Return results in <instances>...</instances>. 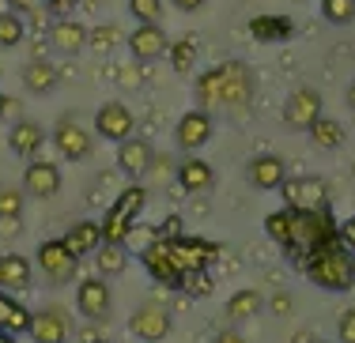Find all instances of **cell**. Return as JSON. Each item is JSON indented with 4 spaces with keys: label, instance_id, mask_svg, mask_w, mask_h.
<instances>
[{
    "label": "cell",
    "instance_id": "obj_1",
    "mask_svg": "<svg viewBox=\"0 0 355 343\" xmlns=\"http://www.w3.org/2000/svg\"><path fill=\"white\" fill-rule=\"evenodd\" d=\"M216 257H219L216 241L185 238V234H178V238H155L151 245L140 249V261H144V268H148V275L155 283H163V287H178L189 272L208 268Z\"/></svg>",
    "mask_w": 355,
    "mask_h": 343
},
{
    "label": "cell",
    "instance_id": "obj_2",
    "mask_svg": "<svg viewBox=\"0 0 355 343\" xmlns=\"http://www.w3.org/2000/svg\"><path fill=\"white\" fill-rule=\"evenodd\" d=\"M336 238H340V227H336L329 207H318V212H295V207H287V227H284L280 249L299 268L306 257H314L318 249L333 245Z\"/></svg>",
    "mask_w": 355,
    "mask_h": 343
},
{
    "label": "cell",
    "instance_id": "obj_3",
    "mask_svg": "<svg viewBox=\"0 0 355 343\" xmlns=\"http://www.w3.org/2000/svg\"><path fill=\"white\" fill-rule=\"evenodd\" d=\"M302 275H306L314 287L321 290H333V295H344V290L355 287V253L344 245L340 238L333 245L318 249L314 257L302 261Z\"/></svg>",
    "mask_w": 355,
    "mask_h": 343
},
{
    "label": "cell",
    "instance_id": "obj_4",
    "mask_svg": "<svg viewBox=\"0 0 355 343\" xmlns=\"http://www.w3.org/2000/svg\"><path fill=\"white\" fill-rule=\"evenodd\" d=\"M35 264L42 268L49 287H69V283H76V275H80V257L64 245V238L42 241L38 253H35Z\"/></svg>",
    "mask_w": 355,
    "mask_h": 343
},
{
    "label": "cell",
    "instance_id": "obj_5",
    "mask_svg": "<svg viewBox=\"0 0 355 343\" xmlns=\"http://www.w3.org/2000/svg\"><path fill=\"white\" fill-rule=\"evenodd\" d=\"M216 83H219V110H246L253 98V72L242 61H223L216 64Z\"/></svg>",
    "mask_w": 355,
    "mask_h": 343
},
{
    "label": "cell",
    "instance_id": "obj_6",
    "mask_svg": "<svg viewBox=\"0 0 355 343\" xmlns=\"http://www.w3.org/2000/svg\"><path fill=\"white\" fill-rule=\"evenodd\" d=\"M53 147L61 151V158H69V163H83V158H91V151H95V132L83 129L72 113H64L53 129Z\"/></svg>",
    "mask_w": 355,
    "mask_h": 343
},
{
    "label": "cell",
    "instance_id": "obj_7",
    "mask_svg": "<svg viewBox=\"0 0 355 343\" xmlns=\"http://www.w3.org/2000/svg\"><path fill=\"white\" fill-rule=\"evenodd\" d=\"M76 309H80L83 321H106L114 313V290L103 275H91V279L76 283Z\"/></svg>",
    "mask_w": 355,
    "mask_h": 343
},
{
    "label": "cell",
    "instance_id": "obj_8",
    "mask_svg": "<svg viewBox=\"0 0 355 343\" xmlns=\"http://www.w3.org/2000/svg\"><path fill=\"white\" fill-rule=\"evenodd\" d=\"M171 328H174V317H171V309L159 306V302H144V306L132 309V317H129V332L137 340H144V343L166 340Z\"/></svg>",
    "mask_w": 355,
    "mask_h": 343
},
{
    "label": "cell",
    "instance_id": "obj_9",
    "mask_svg": "<svg viewBox=\"0 0 355 343\" xmlns=\"http://www.w3.org/2000/svg\"><path fill=\"white\" fill-rule=\"evenodd\" d=\"M280 196H284V207H295V212L329 207V185L321 178H284Z\"/></svg>",
    "mask_w": 355,
    "mask_h": 343
},
{
    "label": "cell",
    "instance_id": "obj_10",
    "mask_svg": "<svg viewBox=\"0 0 355 343\" xmlns=\"http://www.w3.org/2000/svg\"><path fill=\"white\" fill-rule=\"evenodd\" d=\"M132 132H137V117L125 102H103L95 110V136L98 140H110V144H121V140H129Z\"/></svg>",
    "mask_w": 355,
    "mask_h": 343
},
{
    "label": "cell",
    "instance_id": "obj_11",
    "mask_svg": "<svg viewBox=\"0 0 355 343\" xmlns=\"http://www.w3.org/2000/svg\"><path fill=\"white\" fill-rule=\"evenodd\" d=\"M27 336L35 343H69L72 340V317L61 306H46L38 313H31Z\"/></svg>",
    "mask_w": 355,
    "mask_h": 343
},
{
    "label": "cell",
    "instance_id": "obj_12",
    "mask_svg": "<svg viewBox=\"0 0 355 343\" xmlns=\"http://www.w3.org/2000/svg\"><path fill=\"white\" fill-rule=\"evenodd\" d=\"M321 117V91L318 87H295L284 102V124L295 132H306Z\"/></svg>",
    "mask_w": 355,
    "mask_h": 343
},
{
    "label": "cell",
    "instance_id": "obj_13",
    "mask_svg": "<svg viewBox=\"0 0 355 343\" xmlns=\"http://www.w3.org/2000/svg\"><path fill=\"white\" fill-rule=\"evenodd\" d=\"M129 53L137 64H155L166 57V46H171V38H166V30L159 27V23H137V30H132L129 38Z\"/></svg>",
    "mask_w": 355,
    "mask_h": 343
},
{
    "label": "cell",
    "instance_id": "obj_14",
    "mask_svg": "<svg viewBox=\"0 0 355 343\" xmlns=\"http://www.w3.org/2000/svg\"><path fill=\"white\" fill-rule=\"evenodd\" d=\"M212 132H216L212 113L197 106V110H189V113L178 117V124H174V144L182 147V151H197V147H205L208 140H212Z\"/></svg>",
    "mask_w": 355,
    "mask_h": 343
},
{
    "label": "cell",
    "instance_id": "obj_15",
    "mask_svg": "<svg viewBox=\"0 0 355 343\" xmlns=\"http://www.w3.org/2000/svg\"><path fill=\"white\" fill-rule=\"evenodd\" d=\"M23 192L35 200H53L61 192V170L53 163H42V158H31L27 170H23Z\"/></svg>",
    "mask_w": 355,
    "mask_h": 343
},
{
    "label": "cell",
    "instance_id": "obj_16",
    "mask_svg": "<svg viewBox=\"0 0 355 343\" xmlns=\"http://www.w3.org/2000/svg\"><path fill=\"white\" fill-rule=\"evenodd\" d=\"M284 178H287V166L280 155H253L246 166V181L261 192H276L284 185Z\"/></svg>",
    "mask_w": 355,
    "mask_h": 343
},
{
    "label": "cell",
    "instance_id": "obj_17",
    "mask_svg": "<svg viewBox=\"0 0 355 343\" xmlns=\"http://www.w3.org/2000/svg\"><path fill=\"white\" fill-rule=\"evenodd\" d=\"M151 158H155V147L140 136H129L117 144V170L129 174V178H144L151 170Z\"/></svg>",
    "mask_w": 355,
    "mask_h": 343
},
{
    "label": "cell",
    "instance_id": "obj_18",
    "mask_svg": "<svg viewBox=\"0 0 355 343\" xmlns=\"http://www.w3.org/2000/svg\"><path fill=\"white\" fill-rule=\"evenodd\" d=\"M42 144H46V129H42L38 121H31V117H19V121L8 129V147L19 158H35L42 151Z\"/></svg>",
    "mask_w": 355,
    "mask_h": 343
},
{
    "label": "cell",
    "instance_id": "obj_19",
    "mask_svg": "<svg viewBox=\"0 0 355 343\" xmlns=\"http://www.w3.org/2000/svg\"><path fill=\"white\" fill-rule=\"evenodd\" d=\"M49 46H53V53L61 57H76L87 49V27L76 19H57L53 27H49Z\"/></svg>",
    "mask_w": 355,
    "mask_h": 343
},
{
    "label": "cell",
    "instance_id": "obj_20",
    "mask_svg": "<svg viewBox=\"0 0 355 343\" xmlns=\"http://www.w3.org/2000/svg\"><path fill=\"white\" fill-rule=\"evenodd\" d=\"M178 185H182L185 192H208L216 185V170L205 163V158L189 155L178 163Z\"/></svg>",
    "mask_w": 355,
    "mask_h": 343
},
{
    "label": "cell",
    "instance_id": "obj_21",
    "mask_svg": "<svg viewBox=\"0 0 355 343\" xmlns=\"http://www.w3.org/2000/svg\"><path fill=\"white\" fill-rule=\"evenodd\" d=\"M57 83H61V72H57L53 61H46V57H35V61L23 64V87H27L31 95H49Z\"/></svg>",
    "mask_w": 355,
    "mask_h": 343
},
{
    "label": "cell",
    "instance_id": "obj_22",
    "mask_svg": "<svg viewBox=\"0 0 355 343\" xmlns=\"http://www.w3.org/2000/svg\"><path fill=\"white\" fill-rule=\"evenodd\" d=\"M64 245H69L72 253L83 261V257H91L98 245H103V227H98V223H91V219L72 223L69 234H64Z\"/></svg>",
    "mask_w": 355,
    "mask_h": 343
},
{
    "label": "cell",
    "instance_id": "obj_23",
    "mask_svg": "<svg viewBox=\"0 0 355 343\" xmlns=\"http://www.w3.org/2000/svg\"><path fill=\"white\" fill-rule=\"evenodd\" d=\"M31 261L19 253H4L0 257V290H27L31 287Z\"/></svg>",
    "mask_w": 355,
    "mask_h": 343
},
{
    "label": "cell",
    "instance_id": "obj_24",
    "mask_svg": "<svg viewBox=\"0 0 355 343\" xmlns=\"http://www.w3.org/2000/svg\"><path fill=\"white\" fill-rule=\"evenodd\" d=\"M91 257H95V268H98L103 279H117V275L129 268V249H125L121 241H103Z\"/></svg>",
    "mask_w": 355,
    "mask_h": 343
},
{
    "label": "cell",
    "instance_id": "obj_25",
    "mask_svg": "<svg viewBox=\"0 0 355 343\" xmlns=\"http://www.w3.org/2000/svg\"><path fill=\"white\" fill-rule=\"evenodd\" d=\"M250 35L257 41H287L295 35V23L287 19V15H253Z\"/></svg>",
    "mask_w": 355,
    "mask_h": 343
},
{
    "label": "cell",
    "instance_id": "obj_26",
    "mask_svg": "<svg viewBox=\"0 0 355 343\" xmlns=\"http://www.w3.org/2000/svg\"><path fill=\"white\" fill-rule=\"evenodd\" d=\"M27 324H31V309L19 298H12V290H0V328L19 336V332H27Z\"/></svg>",
    "mask_w": 355,
    "mask_h": 343
},
{
    "label": "cell",
    "instance_id": "obj_27",
    "mask_svg": "<svg viewBox=\"0 0 355 343\" xmlns=\"http://www.w3.org/2000/svg\"><path fill=\"white\" fill-rule=\"evenodd\" d=\"M261 309H265V295L253 290V287L234 290V295L227 298V317H231V321H250V317L261 313Z\"/></svg>",
    "mask_w": 355,
    "mask_h": 343
},
{
    "label": "cell",
    "instance_id": "obj_28",
    "mask_svg": "<svg viewBox=\"0 0 355 343\" xmlns=\"http://www.w3.org/2000/svg\"><path fill=\"white\" fill-rule=\"evenodd\" d=\"M306 132H310V140H314V147H321V151H336V147L344 144V129H340V121H333V117H325V113H321Z\"/></svg>",
    "mask_w": 355,
    "mask_h": 343
},
{
    "label": "cell",
    "instance_id": "obj_29",
    "mask_svg": "<svg viewBox=\"0 0 355 343\" xmlns=\"http://www.w3.org/2000/svg\"><path fill=\"white\" fill-rule=\"evenodd\" d=\"M23 38H27V23H23L19 12H0V49H15L23 46Z\"/></svg>",
    "mask_w": 355,
    "mask_h": 343
},
{
    "label": "cell",
    "instance_id": "obj_30",
    "mask_svg": "<svg viewBox=\"0 0 355 343\" xmlns=\"http://www.w3.org/2000/svg\"><path fill=\"white\" fill-rule=\"evenodd\" d=\"M132 215H125V212H117L114 204L106 207V219L98 223V227H103V241H121L125 245V238H129V227H132Z\"/></svg>",
    "mask_w": 355,
    "mask_h": 343
},
{
    "label": "cell",
    "instance_id": "obj_31",
    "mask_svg": "<svg viewBox=\"0 0 355 343\" xmlns=\"http://www.w3.org/2000/svg\"><path fill=\"white\" fill-rule=\"evenodd\" d=\"M321 15L333 27H348L355 23V0H321Z\"/></svg>",
    "mask_w": 355,
    "mask_h": 343
},
{
    "label": "cell",
    "instance_id": "obj_32",
    "mask_svg": "<svg viewBox=\"0 0 355 343\" xmlns=\"http://www.w3.org/2000/svg\"><path fill=\"white\" fill-rule=\"evenodd\" d=\"M117 41H121V30H117L114 23H103V27L87 30V49H95V53H110Z\"/></svg>",
    "mask_w": 355,
    "mask_h": 343
},
{
    "label": "cell",
    "instance_id": "obj_33",
    "mask_svg": "<svg viewBox=\"0 0 355 343\" xmlns=\"http://www.w3.org/2000/svg\"><path fill=\"white\" fill-rule=\"evenodd\" d=\"M166 53H171L174 72H189L193 61H197V41H193V38H182V41H174V46H166Z\"/></svg>",
    "mask_w": 355,
    "mask_h": 343
},
{
    "label": "cell",
    "instance_id": "obj_34",
    "mask_svg": "<svg viewBox=\"0 0 355 343\" xmlns=\"http://www.w3.org/2000/svg\"><path fill=\"white\" fill-rule=\"evenodd\" d=\"M144 204H148V189H140V185L121 189V192H117V200H114V207H117V212L132 215V219H137V212H140Z\"/></svg>",
    "mask_w": 355,
    "mask_h": 343
},
{
    "label": "cell",
    "instance_id": "obj_35",
    "mask_svg": "<svg viewBox=\"0 0 355 343\" xmlns=\"http://www.w3.org/2000/svg\"><path fill=\"white\" fill-rule=\"evenodd\" d=\"M19 215H23V189L4 185V189H0V219H4V223H15Z\"/></svg>",
    "mask_w": 355,
    "mask_h": 343
},
{
    "label": "cell",
    "instance_id": "obj_36",
    "mask_svg": "<svg viewBox=\"0 0 355 343\" xmlns=\"http://www.w3.org/2000/svg\"><path fill=\"white\" fill-rule=\"evenodd\" d=\"M178 287H182L185 295H193V298H205L208 290H212V275H208V268H197V272H189Z\"/></svg>",
    "mask_w": 355,
    "mask_h": 343
},
{
    "label": "cell",
    "instance_id": "obj_37",
    "mask_svg": "<svg viewBox=\"0 0 355 343\" xmlns=\"http://www.w3.org/2000/svg\"><path fill=\"white\" fill-rule=\"evenodd\" d=\"M129 12L137 23H159L163 19V0H129Z\"/></svg>",
    "mask_w": 355,
    "mask_h": 343
},
{
    "label": "cell",
    "instance_id": "obj_38",
    "mask_svg": "<svg viewBox=\"0 0 355 343\" xmlns=\"http://www.w3.org/2000/svg\"><path fill=\"white\" fill-rule=\"evenodd\" d=\"M336 340L340 343H355V309H344L336 321Z\"/></svg>",
    "mask_w": 355,
    "mask_h": 343
},
{
    "label": "cell",
    "instance_id": "obj_39",
    "mask_svg": "<svg viewBox=\"0 0 355 343\" xmlns=\"http://www.w3.org/2000/svg\"><path fill=\"white\" fill-rule=\"evenodd\" d=\"M129 238L144 249V245H151V241L159 238V227H137V223H132V227H129ZM129 238H125V241H129Z\"/></svg>",
    "mask_w": 355,
    "mask_h": 343
},
{
    "label": "cell",
    "instance_id": "obj_40",
    "mask_svg": "<svg viewBox=\"0 0 355 343\" xmlns=\"http://www.w3.org/2000/svg\"><path fill=\"white\" fill-rule=\"evenodd\" d=\"M265 306L272 309L276 317H287V313H291V309H295V302H291V295H284V290H280V295H272V298H265Z\"/></svg>",
    "mask_w": 355,
    "mask_h": 343
},
{
    "label": "cell",
    "instance_id": "obj_41",
    "mask_svg": "<svg viewBox=\"0 0 355 343\" xmlns=\"http://www.w3.org/2000/svg\"><path fill=\"white\" fill-rule=\"evenodd\" d=\"M212 343H246V336H242L239 328H223V332H216Z\"/></svg>",
    "mask_w": 355,
    "mask_h": 343
},
{
    "label": "cell",
    "instance_id": "obj_42",
    "mask_svg": "<svg viewBox=\"0 0 355 343\" xmlns=\"http://www.w3.org/2000/svg\"><path fill=\"white\" fill-rule=\"evenodd\" d=\"M178 234H182V219H178V215H171V219L159 227V238H178Z\"/></svg>",
    "mask_w": 355,
    "mask_h": 343
},
{
    "label": "cell",
    "instance_id": "obj_43",
    "mask_svg": "<svg viewBox=\"0 0 355 343\" xmlns=\"http://www.w3.org/2000/svg\"><path fill=\"white\" fill-rule=\"evenodd\" d=\"M171 4L178 8V12H185V15H193V12H200V8L208 4V0H171Z\"/></svg>",
    "mask_w": 355,
    "mask_h": 343
},
{
    "label": "cell",
    "instance_id": "obj_44",
    "mask_svg": "<svg viewBox=\"0 0 355 343\" xmlns=\"http://www.w3.org/2000/svg\"><path fill=\"white\" fill-rule=\"evenodd\" d=\"M12 12H19V15H27V12H35V8L42 4V0H4Z\"/></svg>",
    "mask_w": 355,
    "mask_h": 343
},
{
    "label": "cell",
    "instance_id": "obj_45",
    "mask_svg": "<svg viewBox=\"0 0 355 343\" xmlns=\"http://www.w3.org/2000/svg\"><path fill=\"white\" fill-rule=\"evenodd\" d=\"M340 241H344V245H348L352 253H355V219H348V223L340 227Z\"/></svg>",
    "mask_w": 355,
    "mask_h": 343
},
{
    "label": "cell",
    "instance_id": "obj_46",
    "mask_svg": "<svg viewBox=\"0 0 355 343\" xmlns=\"http://www.w3.org/2000/svg\"><path fill=\"white\" fill-rule=\"evenodd\" d=\"M46 4L53 8V12H69V8H76L80 0H46Z\"/></svg>",
    "mask_w": 355,
    "mask_h": 343
},
{
    "label": "cell",
    "instance_id": "obj_47",
    "mask_svg": "<svg viewBox=\"0 0 355 343\" xmlns=\"http://www.w3.org/2000/svg\"><path fill=\"white\" fill-rule=\"evenodd\" d=\"M344 98H348V110H355V80L348 83V95H344Z\"/></svg>",
    "mask_w": 355,
    "mask_h": 343
},
{
    "label": "cell",
    "instance_id": "obj_48",
    "mask_svg": "<svg viewBox=\"0 0 355 343\" xmlns=\"http://www.w3.org/2000/svg\"><path fill=\"white\" fill-rule=\"evenodd\" d=\"M291 343H318V340H314V336H310V332H299V336H295Z\"/></svg>",
    "mask_w": 355,
    "mask_h": 343
},
{
    "label": "cell",
    "instance_id": "obj_49",
    "mask_svg": "<svg viewBox=\"0 0 355 343\" xmlns=\"http://www.w3.org/2000/svg\"><path fill=\"white\" fill-rule=\"evenodd\" d=\"M0 343H15V336H12V332H4V328H0Z\"/></svg>",
    "mask_w": 355,
    "mask_h": 343
},
{
    "label": "cell",
    "instance_id": "obj_50",
    "mask_svg": "<svg viewBox=\"0 0 355 343\" xmlns=\"http://www.w3.org/2000/svg\"><path fill=\"white\" fill-rule=\"evenodd\" d=\"M0 113H4V98H0Z\"/></svg>",
    "mask_w": 355,
    "mask_h": 343
},
{
    "label": "cell",
    "instance_id": "obj_51",
    "mask_svg": "<svg viewBox=\"0 0 355 343\" xmlns=\"http://www.w3.org/2000/svg\"><path fill=\"white\" fill-rule=\"evenodd\" d=\"M95 343H106V340H95Z\"/></svg>",
    "mask_w": 355,
    "mask_h": 343
}]
</instances>
